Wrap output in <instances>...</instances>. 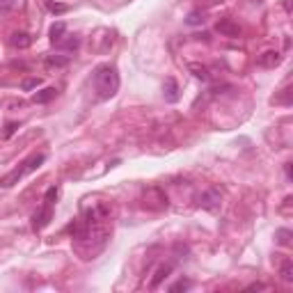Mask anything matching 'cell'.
<instances>
[{
  "label": "cell",
  "instance_id": "cell-1",
  "mask_svg": "<svg viewBox=\"0 0 293 293\" xmlns=\"http://www.w3.org/2000/svg\"><path fill=\"white\" fill-rule=\"evenodd\" d=\"M92 80H94V92L101 101L115 97L119 92V74L113 64H98L92 74Z\"/></svg>",
  "mask_w": 293,
  "mask_h": 293
},
{
  "label": "cell",
  "instance_id": "cell-2",
  "mask_svg": "<svg viewBox=\"0 0 293 293\" xmlns=\"http://www.w3.org/2000/svg\"><path fill=\"white\" fill-rule=\"evenodd\" d=\"M44 160H46V154H32V156H28L21 165L14 167L7 176H2L0 186H2V188H12V186H16L19 181H23L28 174H32L35 170H39V167L44 165Z\"/></svg>",
  "mask_w": 293,
  "mask_h": 293
},
{
  "label": "cell",
  "instance_id": "cell-3",
  "mask_svg": "<svg viewBox=\"0 0 293 293\" xmlns=\"http://www.w3.org/2000/svg\"><path fill=\"white\" fill-rule=\"evenodd\" d=\"M110 204L105 202H87L83 204V213H80V220L87 222V225H108V220H110Z\"/></svg>",
  "mask_w": 293,
  "mask_h": 293
},
{
  "label": "cell",
  "instance_id": "cell-4",
  "mask_svg": "<svg viewBox=\"0 0 293 293\" xmlns=\"http://www.w3.org/2000/svg\"><path fill=\"white\" fill-rule=\"evenodd\" d=\"M220 202H222V193L218 188H206L202 195L197 197V204L206 211H215L220 209Z\"/></svg>",
  "mask_w": 293,
  "mask_h": 293
},
{
  "label": "cell",
  "instance_id": "cell-5",
  "mask_svg": "<svg viewBox=\"0 0 293 293\" xmlns=\"http://www.w3.org/2000/svg\"><path fill=\"white\" fill-rule=\"evenodd\" d=\"M53 206H55V204L44 202V204H41V209H39L37 213L32 215V227H35L37 232H39V229H44V227L51 222V218H53Z\"/></svg>",
  "mask_w": 293,
  "mask_h": 293
},
{
  "label": "cell",
  "instance_id": "cell-6",
  "mask_svg": "<svg viewBox=\"0 0 293 293\" xmlns=\"http://www.w3.org/2000/svg\"><path fill=\"white\" fill-rule=\"evenodd\" d=\"M163 98H165L167 103H176L181 98L179 83H176L174 78H165V83H163Z\"/></svg>",
  "mask_w": 293,
  "mask_h": 293
},
{
  "label": "cell",
  "instance_id": "cell-7",
  "mask_svg": "<svg viewBox=\"0 0 293 293\" xmlns=\"http://www.w3.org/2000/svg\"><path fill=\"white\" fill-rule=\"evenodd\" d=\"M282 62V55L277 51H266L256 58V67H263V69H275Z\"/></svg>",
  "mask_w": 293,
  "mask_h": 293
},
{
  "label": "cell",
  "instance_id": "cell-8",
  "mask_svg": "<svg viewBox=\"0 0 293 293\" xmlns=\"http://www.w3.org/2000/svg\"><path fill=\"white\" fill-rule=\"evenodd\" d=\"M215 30L222 35V37H238L241 35V28L232 21V19H222V21L215 23Z\"/></svg>",
  "mask_w": 293,
  "mask_h": 293
},
{
  "label": "cell",
  "instance_id": "cell-9",
  "mask_svg": "<svg viewBox=\"0 0 293 293\" xmlns=\"http://www.w3.org/2000/svg\"><path fill=\"white\" fill-rule=\"evenodd\" d=\"M9 44H12V48H16V51H25V48L32 46V37L28 32H12Z\"/></svg>",
  "mask_w": 293,
  "mask_h": 293
},
{
  "label": "cell",
  "instance_id": "cell-10",
  "mask_svg": "<svg viewBox=\"0 0 293 293\" xmlns=\"http://www.w3.org/2000/svg\"><path fill=\"white\" fill-rule=\"evenodd\" d=\"M170 273H172V263H160V266L156 268V273H154V279L149 282V289H158L160 282H163Z\"/></svg>",
  "mask_w": 293,
  "mask_h": 293
},
{
  "label": "cell",
  "instance_id": "cell-11",
  "mask_svg": "<svg viewBox=\"0 0 293 293\" xmlns=\"http://www.w3.org/2000/svg\"><path fill=\"white\" fill-rule=\"evenodd\" d=\"M48 35H51L53 46H55V44H60L62 39L67 37V23H64V21L53 23V25H51V32H48Z\"/></svg>",
  "mask_w": 293,
  "mask_h": 293
},
{
  "label": "cell",
  "instance_id": "cell-12",
  "mask_svg": "<svg viewBox=\"0 0 293 293\" xmlns=\"http://www.w3.org/2000/svg\"><path fill=\"white\" fill-rule=\"evenodd\" d=\"M55 97H58V90H55V87H44V90L32 94V101H35V103H48V101H53Z\"/></svg>",
  "mask_w": 293,
  "mask_h": 293
},
{
  "label": "cell",
  "instance_id": "cell-13",
  "mask_svg": "<svg viewBox=\"0 0 293 293\" xmlns=\"http://www.w3.org/2000/svg\"><path fill=\"white\" fill-rule=\"evenodd\" d=\"M44 64L48 69H62V67H67L69 64V58L67 55H48L44 60Z\"/></svg>",
  "mask_w": 293,
  "mask_h": 293
},
{
  "label": "cell",
  "instance_id": "cell-14",
  "mask_svg": "<svg viewBox=\"0 0 293 293\" xmlns=\"http://www.w3.org/2000/svg\"><path fill=\"white\" fill-rule=\"evenodd\" d=\"M188 71L195 78H199V80H209L211 74H209V67H204V64H197V62H190L188 64Z\"/></svg>",
  "mask_w": 293,
  "mask_h": 293
},
{
  "label": "cell",
  "instance_id": "cell-15",
  "mask_svg": "<svg viewBox=\"0 0 293 293\" xmlns=\"http://www.w3.org/2000/svg\"><path fill=\"white\" fill-rule=\"evenodd\" d=\"M58 48H62V51H76L78 46H80V39L78 37H71V35H67V37L62 39L60 44H55Z\"/></svg>",
  "mask_w": 293,
  "mask_h": 293
},
{
  "label": "cell",
  "instance_id": "cell-16",
  "mask_svg": "<svg viewBox=\"0 0 293 293\" xmlns=\"http://www.w3.org/2000/svg\"><path fill=\"white\" fill-rule=\"evenodd\" d=\"M279 277L284 279L286 284H291V282H293V266H291V261H284L282 266H279Z\"/></svg>",
  "mask_w": 293,
  "mask_h": 293
},
{
  "label": "cell",
  "instance_id": "cell-17",
  "mask_svg": "<svg viewBox=\"0 0 293 293\" xmlns=\"http://www.w3.org/2000/svg\"><path fill=\"white\" fill-rule=\"evenodd\" d=\"M21 7V0H0V14H9Z\"/></svg>",
  "mask_w": 293,
  "mask_h": 293
},
{
  "label": "cell",
  "instance_id": "cell-18",
  "mask_svg": "<svg viewBox=\"0 0 293 293\" xmlns=\"http://www.w3.org/2000/svg\"><path fill=\"white\" fill-rule=\"evenodd\" d=\"M41 83H44V80L35 76V78H25V80L21 83V87H23L25 92H32V90H37V87H41Z\"/></svg>",
  "mask_w": 293,
  "mask_h": 293
},
{
  "label": "cell",
  "instance_id": "cell-19",
  "mask_svg": "<svg viewBox=\"0 0 293 293\" xmlns=\"http://www.w3.org/2000/svg\"><path fill=\"white\" fill-rule=\"evenodd\" d=\"M46 7H48V12H51V14H64V12H69L67 5H60V2H53V0H48V2H46Z\"/></svg>",
  "mask_w": 293,
  "mask_h": 293
},
{
  "label": "cell",
  "instance_id": "cell-20",
  "mask_svg": "<svg viewBox=\"0 0 293 293\" xmlns=\"http://www.w3.org/2000/svg\"><path fill=\"white\" fill-rule=\"evenodd\" d=\"M275 236H277L279 245H289V243H291V232H289V229H277Z\"/></svg>",
  "mask_w": 293,
  "mask_h": 293
},
{
  "label": "cell",
  "instance_id": "cell-21",
  "mask_svg": "<svg viewBox=\"0 0 293 293\" xmlns=\"http://www.w3.org/2000/svg\"><path fill=\"white\" fill-rule=\"evenodd\" d=\"M186 23H188V25H202V23H204V16L199 14V12H190L188 19H186Z\"/></svg>",
  "mask_w": 293,
  "mask_h": 293
},
{
  "label": "cell",
  "instance_id": "cell-22",
  "mask_svg": "<svg viewBox=\"0 0 293 293\" xmlns=\"http://www.w3.org/2000/svg\"><path fill=\"white\" fill-rule=\"evenodd\" d=\"M181 289H183V291H186V289H190V282H188V279H179L176 284L170 286V291H181Z\"/></svg>",
  "mask_w": 293,
  "mask_h": 293
},
{
  "label": "cell",
  "instance_id": "cell-23",
  "mask_svg": "<svg viewBox=\"0 0 293 293\" xmlns=\"http://www.w3.org/2000/svg\"><path fill=\"white\" fill-rule=\"evenodd\" d=\"M16 128H19V121H9L7 128H5V137H12V136H14Z\"/></svg>",
  "mask_w": 293,
  "mask_h": 293
},
{
  "label": "cell",
  "instance_id": "cell-24",
  "mask_svg": "<svg viewBox=\"0 0 293 293\" xmlns=\"http://www.w3.org/2000/svg\"><path fill=\"white\" fill-rule=\"evenodd\" d=\"M263 289H266L263 284H250L248 286V291H263Z\"/></svg>",
  "mask_w": 293,
  "mask_h": 293
},
{
  "label": "cell",
  "instance_id": "cell-25",
  "mask_svg": "<svg viewBox=\"0 0 293 293\" xmlns=\"http://www.w3.org/2000/svg\"><path fill=\"white\" fill-rule=\"evenodd\" d=\"M284 172H286V179H291V163H286L284 165Z\"/></svg>",
  "mask_w": 293,
  "mask_h": 293
}]
</instances>
